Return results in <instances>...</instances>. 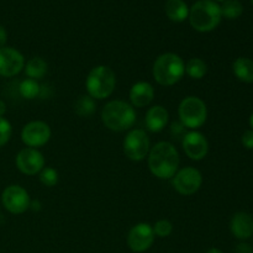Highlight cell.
Masks as SVG:
<instances>
[{
  "label": "cell",
  "instance_id": "cell-1",
  "mask_svg": "<svg viewBox=\"0 0 253 253\" xmlns=\"http://www.w3.org/2000/svg\"><path fill=\"white\" fill-rule=\"evenodd\" d=\"M147 163L151 173L158 179H172L179 168V153L173 143L160 141L151 147Z\"/></svg>",
  "mask_w": 253,
  "mask_h": 253
},
{
  "label": "cell",
  "instance_id": "cell-2",
  "mask_svg": "<svg viewBox=\"0 0 253 253\" xmlns=\"http://www.w3.org/2000/svg\"><path fill=\"white\" fill-rule=\"evenodd\" d=\"M101 121L114 132L128 131L136 123L135 108L124 100H111L101 110Z\"/></svg>",
  "mask_w": 253,
  "mask_h": 253
},
{
  "label": "cell",
  "instance_id": "cell-3",
  "mask_svg": "<svg viewBox=\"0 0 253 253\" xmlns=\"http://www.w3.org/2000/svg\"><path fill=\"white\" fill-rule=\"evenodd\" d=\"M185 74V63L182 57L166 52L156 58L152 67L153 79L162 86H172L182 81Z\"/></svg>",
  "mask_w": 253,
  "mask_h": 253
},
{
  "label": "cell",
  "instance_id": "cell-4",
  "mask_svg": "<svg viewBox=\"0 0 253 253\" xmlns=\"http://www.w3.org/2000/svg\"><path fill=\"white\" fill-rule=\"evenodd\" d=\"M189 22L198 32H210L221 21L220 5L212 0H198L189 9Z\"/></svg>",
  "mask_w": 253,
  "mask_h": 253
},
{
  "label": "cell",
  "instance_id": "cell-5",
  "mask_svg": "<svg viewBox=\"0 0 253 253\" xmlns=\"http://www.w3.org/2000/svg\"><path fill=\"white\" fill-rule=\"evenodd\" d=\"M116 86V76L108 66H96L91 68L85 79V89L94 100H104L114 93Z\"/></svg>",
  "mask_w": 253,
  "mask_h": 253
},
{
  "label": "cell",
  "instance_id": "cell-6",
  "mask_svg": "<svg viewBox=\"0 0 253 253\" xmlns=\"http://www.w3.org/2000/svg\"><path fill=\"white\" fill-rule=\"evenodd\" d=\"M178 116L185 128L198 130L207 123V104L198 96H187L180 101L179 106H178Z\"/></svg>",
  "mask_w": 253,
  "mask_h": 253
},
{
  "label": "cell",
  "instance_id": "cell-7",
  "mask_svg": "<svg viewBox=\"0 0 253 253\" xmlns=\"http://www.w3.org/2000/svg\"><path fill=\"white\" fill-rule=\"evenodd\" d=\"M124 153L133 162H141L148 156L151 150V141L142 128H133L127 132L123 142Z\"/></svg>",
  "mask_w": 253,
  "mask_h": 253
},
{
  "label": "cell",
  "instance_id": "cell-8",
  "mask_svg": "<svg viewBox=\"0 0 253 253\" xmlns=\"http://www.w3.org/2000/svg\"><path fill=\"white\" fill-rule=\"evenodd\" d=\"M203 174L195 167H188L178 169L172 178V185L180 195H193L202 188Z\"/></svg>",
  "mask_w": 253,
  "mask_h": 253
},
{
  "label": "cell",
  "instance_id": "cell-9",
  "mask_svg": "<svg viewBox=\"0 0 253 253\" xmlns=\"http://www.w3.org/2000/svg\"><path fill=\"white\" fill-rule=\"evenodd\" d=\"M1 203L2 207L7 211L15 215H20L30 209L31 198H30L27 190L21 185L12 184L5 188L2 192Z\"/></svg>",
  "mask_w": 253,
  "mask_h": 253
},
{
  "label": "cell",
  "instance_id": "cell-10",
  "mask_svg": "<svg viewBox=\"0 0 253 253\" xmlns=\"http://www.w3.org/2000/svg\"><path fill=\"white\" fill-rule=\"evenodd\" d=\"M51 136L52 131L49 125L41 120L30 121L21 130V140L26 147H42L51 140Z\"/></svg>",
  "mask_w": 253,
  "mask_h": 253
},
{
  "label": "cell",
  "instance_id": "cell-11",
  "mask_svg": "<svg viewBox=\"0 0 253 253\" xmlns=\"http://www.w3.org/2000/svg\"><path fill=\"white\" fill-rule=\"evenodd\" d=\"M153 227L147 222H140L130 229L127 234V246L135 253H142L151 249L155 242Z\"/></svg>",
  "mask_w": 253,
  "mask_h": 253
},
{
  "label": "cell",
  "instance_id": "cell-12",
  "mask_svg": "<svg viewBox=\"0 0 253 253\" xmlns=\"http://www.w3.org/2000/svg\"><path fill=\"white\" fill-rule=\"evenodd\" d=\"M16 167L22 174L25 175H36L44 168L43 155L37 148L26 147L22 148L15 158Z\"/></svg>",
  "mask_w": 253,
  "mask_h": 253
},
{
  "label": "cell",
  "instance_id": "cell-13",
  "mask_svg": "<svg viewBox=\"0 0 253 253\" xmlns=\"http://www.w3.org/2000/svg\"><path fill=\"white\" fill-rule=\"evenodd\" d=\"M25 57L14 47L4 46L0 48V77H15L24 69Z\"/></svg>",
  "mask_w": 253,
  "mask_h": 253
},
{
  "label": "cell",
  "instance_id": "cell-14",
  "mask_svg": "<svg viewBox=\"0 0 253 253\" xmlns=\"http://www.w3.org/2000/svg\"><path fill=\"white\" fill-rule=\"evenodd\" d=\"M182 147L185 155L193 161H202L209 152V142L202 132L190 130L182 138Z\"/></svg>",
  "mask_w": 253,
  "mask_h": 253
},
{
  "label": "cell",
  "instance_id": "cell-15",
  "mask_svg": "<svg viewBox=\"0 0 253 253\" xmlns=\"http://www.w3.org/2000/svg\"><path fill=\"white\" fill-rule=\"evenodd\" d=\"M128 98L133 108H146L155 99V88L148 82H137L131 86Z\"/></svg>",
  "mask_w": 253,
  "mask_h": 253
},
{
  "label": "cell",
  "instance_id": "cell-16",
  "mask_svg": "<svg viewBox=\"0 0 253 253\" xmlns=\"http://www.w3.org/2000/svg\"><path fill=\"white\" fill-rule=\"evenodd\" d=\"M169 120L168 110L162 105H153L146 113L145 124L150 132L158 133L165 130Z\"/></svg>",
  "mask_w": 253,
  "mask_h": 253
},
{
  "label": "cell",
  "instance_id": "cell-17",
  "mask_svg": "<svg viewBox=\"0 0 253 253\" xmlns=\"http://www.w3.org/2000/svg\"><path fill=\"white\" fill-rule=\"evenodd\" d=\"M253 219L250 214L239 211L232 216L230 221V230L232 235L239 240H247L253 234Z\"/></svg>",
  "mask_w": 253,
  "mask_h": 253
},
{
  "label": "cell",
  "instance_id": "cell-18",
  "mask_svg": "<svg viewBox=\"0 0 253 253\" xmlns=\"http://www.w3.org/2000/svg\"><path fill=\"white\" fill-rule=\"evenodd\" d=\"M166 15L173 22H183L189 16V7L183 0H168L165 5Z\"/></svg>",
  "mask_w": 253,
  "mask_h": 253
},
{
  "label": "cell",
  "instance_id": "cell-19",
  "mask_svg": "<svg viewBox=\"0 0 253 253\" xmlns=\"http://www.w3.org/2000/svg\"><path fill=\"white\" fill-rule=\"evenodd\" d=\"M235 77L244 83H253V61L247 57H240L232 64Z\"/></svg>",
  "mask_w": 253,
  "mask_h": 253
},
{
  "label": "cell",
  "instance_id": "cell-20",
  "mask_svg": "<svg viewBox=\"0 0 253 253\" xmlns=\"http://www.w3.org/2000/svg\"><path fill=\"white\" fill-rule=\"evenodd\" d=\"M25 73L30 79L39 81V79L44 78L48 71V64L41 57H32L25 63Z\"/></svg>",
  "mask_w": 253,
  "mask_h": 253
},
{
  "label": "cell",
  "instance_id": "cell-21",
  "mask_svg": "<svg viewBox=\"0 0 253 253\" xmlns=\"http://www.w3.org/2000/svg\"><path fill=\"white\" fill-rule=\"evenodd\" d=\"M208 73V66L202 58H190L185 63V74L192 79H203Z\"/></svg>",
  "mask_w": 253,
  "mask_h": 253
},
{
  "label": "cell",
  "instance_id": "cell-22",
  "mask_svg": "<svg viewBox=\"0 0 253 253\" xmlns=\"http://www.w3.org/2000/svg\"><path fill=\"white\" fill-rule=\"evenodd\" d=\"M74 111L81 118H89L95 113V100L89 95L79 96L74 105Z\"/></svg>",
  "mask_w": 253,
  "mask_h": 253
},
{
  "label": "cell",
  "instance_id": "cell-23",
  "mask_svg": "<svg viewBox=\"0 0 253 253\" xmlns=\"http://www.w3.org/2000/svg\"><path fill=\"white\" fill-rule=\"evenodd\" d=\"M40 90H41V85L37 83V81H34V79H24L19 84L20 95L24 99H27V100H32V99L40 96Z\"/></svg>",
  "mask_w": 253,
  "mask_h": 253
},
{
  "label": "cell",
  "instance_id": "cell-24",
  "mask_svg": "<svg viewBox=\"0 0 253 253\" xmlns=\"http://www.w3.org/2000/svg\"><path fill=\"white\" fill-rule=\"evenodd\" d=\"M220 10H221V16L229 20H235L241 16L244 12V6L239 0H225L220 6Z\"/></svg>",
  "mask_w": 253,
  "mask_h": 253
},
{
  "label": "cell",
  "instance_id": "cell-25",
  "mask_svg": "<svg viewBox=\"0 0 253 253\" xmlns=\"http://www.w3.org/2000/svg\"><path fill=\"white\" fill-rule=\"evenodd\" d=\"M39 174H40V182H41L44 187H48V188L54 187V185H57V183H58L59 180L58 172L52 167H44Z\"/></svg>",
  "mask_w": 253,
  "mask_h": 253
},
{
  "label": "cell",
  "instance_id": "cell-26",
  "mask_svg": "<svg viewBox=\"0 0 253 253\" xmlns=\"http://www.w3.org/2000/svg\"><path fill=\"white\" fill-rule=\"evenodd\" d=\"M152 227L153 232H155V236L161 237V239L168 237L173 232V224L169 220L166 219H161L158 221H156V224Z\"/></svg>",
  "mask_w": 253,
  "mask_h": 253
},
{
  "label": "cell",
  "instance_id": "cell-27",
  "mask_svg": "<svg viewBox=\"0 0 253 253\" xmlns=\"http://www.w3.org/2000/svg\"><path fill=\"white\" fill-rule=\"evenodd\" d=\"M12 135V126L9 120L0 118V148L4 147L10 141Z\"/></svg>",
  "mask_w": 253,
  "mask_h": 253
},
{
  "label": "cell",
  "instance_id": "cell-28",
  "mask_svg": "<svg viewBox=\"0 0 253 253\" xmlns=\"http://www.w3.org/2000/svg\"><path fill=\"white\" fill-rule=\"evenodd\" d=\"M241 142L245 148L247 150H253V130L245 131L241 137Z\"/></svg>",
  "mask_w": 253,
  "mask_h": 253
},
{
  "label": "cell",
  "instance_id": "cell-29",
  "mask_svg": "<svg viewBox=\"0 0 253 253\" xmlns=\"http://www.w3.org/2000/svg\"><path fill=\"white\" fill-rule=\"evenodd\" d=\"M170 132H172V135L174 136V138L175 137H180V138H183L184 137V135L187 132H185V127L184 126L182 125V123H173L172 124V130H170Z\"/></svg>",
  "mask_w": 253,
  "mask_h": 253
},
{
  "label": "cell",
  "instance_id": "cell-30",
  "mask_svg": "<svg viewBox=\"0 0 253 253\" xmlns=\"http://www.w3.org/2000/svg\"><path fill=\"white\" fill-rule=\"evenodd\" d=\"M6 41H7V32L6 30H5V27L0 25V48L5 46Z\"/></svg>",
  "mask_w": 253,
  "mask_h": 253
},
{
  "label": "cell",
  "instance_id": "cell-31",
  "mask_svg": "<svg viewBox=\"0 0 253 253\" xmlns=\"http://www.w3.org/2000/svg\"><path fill=\"white\" fill-rule=\"evenodd\" d=\"M236 253H252V249L246 244H240L236 249Z\"/></svg>",
  "mask_w": 253,
  "mask_h": 253
},
{
  "label": "cell",
  "instance_id": "cell-32",
  "mask_svg": "<svg viewBox=\"0 0 253 253\" xmlns=\"http://www.w3.org/2000/svg\"><path fill=\"white\" fill-rule=\"evenodd\" d=\"M30 209L35 210V211H39V210H41V203L39 202V200H31V203H30Z\"/></svg>",
  "mask_w": 253,
  "mask_h": 253
},
{
  "label": "cell",
  "instance_id": "cell-33",
  "mask_svg": "<svg viewBox=\"0 0 253 253\" xmlns=\"http://www.w3.org/2000/svg\"><path fill=\"white\" fill-rule=\"evenodd\" d=\"M5 114H6V104L0 100V118H4Z\"/></svg>",
  "mask_w": 253,
  "mask_h": 253
},
{
  "label": "cell",
  "instance_id": "cell-34",
  "mask_svg": "<svg viewBox=\"0 0 253 253\" xmlns=\"http://www.w3.org/2000/svg\"><path fill=\"white\" fill-rule=\"evenodd\" d=\"M205 253H224L221 251V250H219V249H215V247H212V249H210V250H208L207 252Z\"/></svg>",
  "mask_w": 253,
  "mask_h": 253
},
{
  "label": "cell",
  "instance_id": "cell-35",
  "mask_svg": "<svg viewBox=\"0 0 253 253\" xmlns=\"http://www.w3.org/2000/svg\"><path fill=\"white\" fill-rule=\"evenodd\" d=\"M250 125H251V127H252V130H253V113H252L251 118H250Z\"/></svg>",
  "mask_w": 253,
  "mask_h": 253
},
{
  "label": "cell",
  "instance_id": "cell-36",
  "mask_svg": "<svg viewBox=\"0 0 253 253\" xmlns=\"http://www.w3.org/2000/svg\"><path fill=\"white\" fill-rule=\"evenodd\" d=\"M212 1H215V2H216V1H221V2H224L225 0H212Z\"/></svg>",
  "mask_w": 253,
  "mask_h": 253
},
{
  "label": "cell",
  "instance_id": "cell-37",
  "mask_svg": "<svg viewBox=\"0 0 253 253\" xmlns=\"http://www.w3.org/2000/svg\"><path fill=\"white\" fill-rule=\"evenodd\" d=\"M251 2H252V5H253V0H251Z\"/></svg>",
  "mask_w": 253,
  "mask_h": 253
},
{
  "label": "cell",
  "instance_id": "cell-38",
  "mask_svg": "<svg viewBox=\"0 0 253 253\" xmlns=\"http://www.w3.org/2000/svg\"><path fill=\"white\" fill-rule=\"evenodd\" d=\"M252 225H253V224H252Z\"/></svg>",
  "mask_w": 253,
  "mask_h": 253
}]
</instances>
